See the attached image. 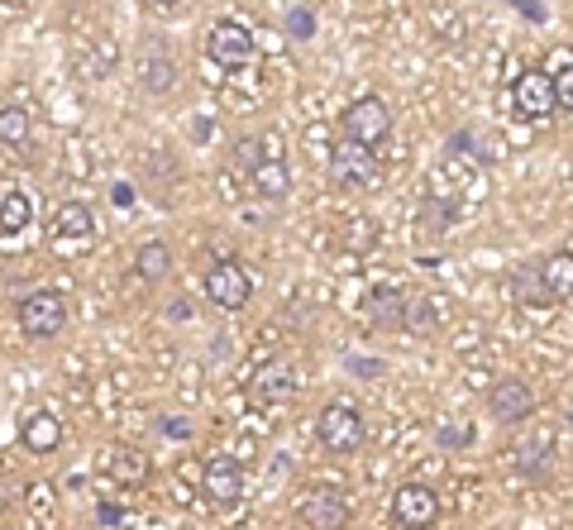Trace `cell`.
Segmentation results:
<instances>
[{"label": "cell", "instance_id": "obj_1", "mask_svg": "<svg viewBox=\"0 0 573 530\" xmlns=\"http://www.w3.org/2000/svg\"><path fill=\"white\" fill-rule=\"evenodd\" d=\"M316 440H320V450H326V454L349 459V454L364 450L368 426H364V416H358L349 402H334V406H326V412L316 416Z\"/></svg>", "mask_w": 573, "mask_h": 530}, {"label": "cell", "instance_id": "obj_2", "mask_svg": "<svg viewBox=\"0 0 573 530\" xmlns=\"http://www.w3.org/2000/svg\"><path fill=\"white\" fill-rule=\"evenodd\" d=\"M344 139L349 143H364V149H373V143H382L392 135V111L382 96H358V101L344 105Z\"/></svg>", "mask_w": 573, "mask_h": 530}, {"label": "cell", "instance_id": "obj_3", "mask_svg": "<svg viewBox=\"0 0 573 530\" xmlns=\"http://www.w3.org/2000/svg\"><path fill=\"white\" fill-rule=\"evenodd\" d=\"M254 53H258V43H254V34H249L244 24H234V20H215V24H211V34H206V58H211L215 67L239 72V67L254 63Z\"/></svg>", "mask_w": 573, "mask_h": 530}, {"label": "cell", "instance_id": "obj_4", "mask_svg": "<svg viewBox=\"0 0 573 530\" xmlns=\"http://www.w3.org/2000/svg\"><path fill=\"white\" fill-rule=\"evenodd\" d=\"M326 167H330V182L344 187V191H364V187L378 182V159H373V149H364V143H349V139H344L340 149H330Z\"/></svg>", "mask_w": 573, "mask_h": 530}, {"label": "cell", "instance_id": "obj_5", "mask_svg": "<svg viewBox=\"0 0 573 530\" xmlns=\"http://www.w3.org/2000/svg\"><path fill=\"white\" fill-rule=\"evenodd\" d=\"M15 320L29 340H53V335L67 325V301L58 292H34L15 306Z\"/></svg>", "mask_w": 573, "mask_h": 530}, {"label": "cell", "instance_id": "obj_6", "mask_svg": "<svg viewBox=\"0 0 573 530\" xmlns=\"http://www.w3.org/2000/svg\"><path fill=\"white\" fill-rule=\"evenodd\" d=\"M296 516H302L306 530H344L354 512L340 488H306L302 502H296Z\"/></svg>", "mask_w": 573, "mask_h": 530}, {"label": "cell", "instance_id": "obj_7", "mask_svg": "<svg viewBox=\"0 0 573 530\" xmlns=\"http://www.w3.org/2000/svg\"><path fill=\"white\" fill-rule=\"evenodd\" d=\"M249 296H254V277H249L244 263L225 258V263H215V268L206 273V301H211V306H220V311H244Z\"/></svg>", "mask_w": 573, "mask_h": 530}, {"label": "cell", "instance_id": "obj_8", "mask_svg": "<svg viewBox=\"0 0 573 530\" xmlns=\"http://www.w3.org/2000/svg\"><path fill=\"white\" fill-rule=\"evenodd\" d=\"M487 416L497 420V426H521V420L535 416V392L525 378H497L493 388H487Z\"/></svg>", "mask_w": 573, "mask_h": 530}, {"label": "cell", "instance_id": "obj_9", "mask_svg": "<svg viewBox=\"0 0 573 530\" xmlns=\"http://www.w3.org/2000/svg\"><path fill=\"white\" fill-rule=\"evenodd\" d=\"M392 516H397L402 530H430L440 521V497L435 488L425 483H402L397 492H392Z\"/></svg>", "mask_w": 573, "mask_h": 530}, {"label": "cell", "instance_id": "obj_10", "mask_svg": "<svg viewBox=\"0 0 573 530\" xmlns=\"http://www.w3.org/2000/svg\"><path fill=\"white\" fill-rule=\"evenodd\" d=\"M201 492H206L211 507H234L244 497V464L230 459V454H215L201 474Z\"/></svg>", "mask_w": 573, "mask_h": 530}, {"label": "cell", "instance_id": "obj_11", "mask_svg": "<svg viewBox=\"0 0 573 530\" xmlns=\"http://www.w3.org/2000/svg\"><path fill=\"white\" fill-rule=\"evenodd\" d=\"M511 105L521 119H549L559 111L555 105V87H549V72H521L511 81Z\"/></svg>", "mask_w": 573, "mask_h": 530}, {"label": "cell", "instance_id": "obj_12", "mask_svg": "<svg viewBox=\"0 0 573 530\" xmlns=\"http://www.w3.org/2000/svg\"><path fill=\"white\" fill-rule=\"evenodd\" d=\"M511 296H517L521 306H531V311H549V306H559V296L549 292L540 263H521V268L511 273Z\"/></svg>", "mask_w": 573, "mask_h": 530}, {"label": "cell", "instance_id": "obj_13", "mask_svg": "<svg viewBox=\"0 0 573 530\" xmlns=\"http://www.w3.org/2000/svg\"><path fill=\"white\" fill-rule=\"evenodd\" d=\"M249 182H254L258 197L286 201L292 197V167H286V159H263V163L249 167Z\"/></svg>", "mask_w": 573, "mask_h": 530}, {"label": "cell", "instance_id": "obj_14", "mask_svg": "<svg viewBox=\"0 0 573 530\" xmlns=\"http://www.w3.org/2000/svg\"><path fill=\"white\" fill-rule=\"evenodd\" d=\"M20 440H24V450L29 454H53L58 444H63V420H58L53 412H34L20 426Z\"/></svg>", "mask_w": 573, "mask_h": 530}, {"label": "cell", "instance_id": "obj_15", "mask_svg": "<svg viewBox=\"0 0 573 530\" xmlns=\"http://www.w3.org/2000/svg\"><path fill=\"white\" fill-rule=\"evenodd\" d=\"M149 454L143 450H129V444H119V450H111V478L119 488H143L149 483Z\"/></svg>", "mask_w": 573, "mask_h": 530}, {"label": "cell", "instance_id": "obj_16", "mask_svg": "<svg viewBox=\"0 0 573 530\" xmlns=\"http://www.w3.org/2000/svg\"><path fill=\"white\" fill-rule=\"evenodd\" d=\"M167 273H173V249L163 239H143L135 249V277L139 282H163Z\"/></svg>", "mask_w": 573, "mask_h": 530}, {"label": "cell", "instance_id": "obj_17", "mask_svg": "<svg viewBox=\"0 0 573 530\" xmlns=\"http://www.w3.org/2000/svg\"><path fill=\"white\" fill-rule=\"evenodd\" d=\"M29 139H34L29 111H24L20 101H5L0 105V143H5V149H29Z\"/></svg>", "mask_w": 573, "mask_h": 530}, {"label": "cell", "instance_id": "obj_18", "mask_svg": "<svg viewBox=\"0 0 573 530\" xmlns=\"http://www.w3.org/2000/svg\"><path fill=\"white\" fill-rule=\"evenodd\" d=\"M96 230V215L87 201H63L53 206V235H67V239H87Z\"/></svg>", "mask_w": 573, "mask_h": 530}, {"label": "cell", "instance_id": "obj_19", "mask_svg": "<svg viewBox=\"0 0 573 530\" xmlns=\"http://www.w3.org/2000/svg\"><path fill=\"white\" fill-rule=\"evenodd\" d=\"M139 87L153 91V96H167V91L177 87V63L167 53H149L139 63Z\"/></svg>", "mask_w": 573, "mask_h": 530}, {"label": "cell", "instance_id": "obj_20", "mask_svg": "<svg viewBox=\"0 0 573 530\" xmlns=\"http://www.w3.org/2000/svg\"><path fill=\"white\" fill-rule=\"evenodd\" d=\"M440 320H445V306H440V296H406V320H402V330L430 335Z\"/></svg>", "mask_w": 573, "mask_h": 530}, {"label": "cell", "instance_id": "obj_21", "mask_svg": "<svg viewBox=\"0 0 573 530\" xmlns=\"http://www.w3.org/2000/svg\"><path fill=\"white\" fill-rule=\"evenodd\" d=\"M368 311H373V320L382 325V330H402V320H406V292H397V287H378L373 301H368Z\"/></svg>", "mask_w": 573, "mask_h": 530}, {"label": "cell", "instance_id": "obj_22", "mask_svg": "<svg viewBox=\"0 0 573 530\" xmlns=\"http://www.w3.org/2000/svg\"><path fill=\"white\" fill-rule=\"evenodd\" d=\"M29 220H34V201L24 191H5L0 197V235H24Z\"/></svg>", "mask_w": 573, "mask_h": 530}, {"label": "cell", "instance_id": "obj_23", "mask_svg": "<svg viewBox=\"0 0 573 530\" xmlns=\"http://www.w3.org/2000/svg\"><path fill=\"white\" fill-rule=\"evenodd\" d=\"M549 444H555V436H540V440H531L517 450V468L525 478H549V468H555V454H545Z\"/></svg>", "mask_w": 573, "mask_h": 530}, {"label": "cell", "instance_id": "obj_24", "mask_svg": "<svg viewBox=\"0 0 573 530\" xmlns=\"http://www.w3.org/2000/svg\"><path fill=\"white\" fill-rule=\"evenodd\" d=\"M540 273H545L549 292H555L559 301H569V292H573V254H569V249H559L555 258H545Z\"/></svg>", "mask_w": 573, "mask_h": 530}, {"label": "cell", "instance_id": "obj_25", "mask_svg": "<svg viewBox=\"0 0 573 530\" xmlns=\"http://www.w3.org/2000/svg\"><path fill=\"white\" fill-rule=\"evenodd\" d=\"M573 53H569V48H559V53L555 58H549V72H555V77H549V87H555V105H559V111H569V105H573Z\"/></svg>", "mask_w": 573, "mask_h": 530}, {"label": "cell", "instance_id": "obj_26", "mask_svg": "<svg viewBox=\"0 0 573 530\" xmlns=\"http://www.w3.org/2000/svg\"><path fill=\"white\" fill-rule=\"evenodd\" d=\"M292 388H296V373L286 364H268L258 373V382H254L258 396H292Z\"/></svg>", "mask_w": 573, "mask_h": 530}, {"label": "cell", "instance_id": "obj_27", "mask_svg": "<svg viewBox=\"0 0 573 530\" xmlns=\"http://www.w3.org/2000/svg\"><path fill=\"white\" fill-rule=\"evenodd\" d=\"M421 225H425V235H445L449 225H454V206H435V201H425Z\"/></svg>", "mask_w": 573, "mask_h": 530}, {"label": "cell", "instance_id": "obj_28", "mask_svg": "<svg viewBox=\"0 0 573 530\" xmlns=\"http://www.w3.org/2000/svg\"><path fill=\"white\" fill-rule=\"evenodd\" d=\"M286 34L306 43L310 34H316V15H310V10H286Z\"/></svg>", "mask_w": 573, "mask_h": 530}, {"label": "cell", "instance_id": "obj_29", "mask_svg": "<svg viewBox=\"0 0 573 530\" xmlns=\"http://www.w3.org/2000/svg\"><path fill=\"white\" fill-rule=\"evenodd\" d=\"M234 159L244 163V167L263 163V139H239V143H234Z\"/></svg>", "mask_w": 573, "mask_h": 530}, {"label": "cell", "instance_id": "obj_30", "mask_svg": "<svg viewBox=\"0 0 573 530\" xmlns=\"http://www.w3.org/2000/svg\"><path fill=\"white\" fill-rule=\"evenodd\" d=\"M163 436H177V440H191V426H187V420H173V416H167V420H163Z\"/></svg>", "mask_w": 573, "mask_h": 530}, {"label": "cell", "instance_id": "obj_31", "mask_svg": "<svg viewBox=\"0 0 573 530\" xmlns=\"http://www.w3.org/2000/svg\"><path fill=\"white\" fill-rule=\"evenodd\" d=\"M349 368L354 373H373V378H378V373H387V364H378V358H349Z\"/></svg>", "mask_w": 573, "mask_h": 530}, {"label": "cell", "instance_id": "obj_32", "mask_svg": "<svg viewBox=\"0 0 573 530\" xmlns=\"http://www.w3.org/2000/svg\"><path fill=\"white\" fill-rule=\"evenodd\" d=\"M463 440H469V430H459V426L440 430V444H463Z\"/></svg>", "mask_w": 573, "mask_h": 530}, {"label": "cell", "instance_id": "obj_33", "mask_svg": "<svg viewBox=\"0 0 573 530\" xmlns=\"http://www.w3.org/2000/svg\"><path fill=\"white\" fill-rule=\"evenodd\" d=\"M167 316H173V320H187L191 306H187V301H177V306H167Z\"/></svg>", "mask_w": 573, "mask_h": 530}, {"label": "cell", "instance_id": "obj_34", "mask_svg": "<svg viewBox=\"0 0 573 530\" xmlns=\"http://www.w3.org/2000/svg\"><path fill=\"white\" fill-rule=\"evenodd\" d=\"M149 5H158V10H173V5H182V0H149Z\"/></svg>", "mask_w": 573, "mask_h": 530}, {"label": "cell", "instance_id": "obj_35", "mask_svg": "<svg viewBox=\"0 0 573 530\" xmlns=\"http://www.w3.org/2000/svg\"><path fill=\"white\" fill-rule=\"evenodd\" d=\"M0 5H10V0H0Z\"/></svg>", "mask_w": 573, "mask_h": 530}]
</instances>
